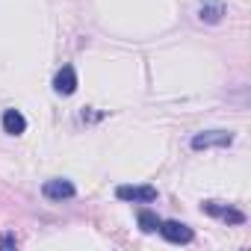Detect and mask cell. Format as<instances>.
I'll return each instance as SVG.
<instances>
[{
    "label": "cell",
    "mask_w": 251,
    "mask_h": 251,
    "mask_svg": "<svg viewBox=\"0 0 251 251\" xmlns=\"http://www.w3.org/2000/svg\"><path fill=\"white\" fill-rule=\"evenodd\" d=\"M0 245H3V248H15V245H18V239H15V236H9V233H3V236H0Z\"/></svg>",
    "instance_id": "10"
},
{
    "label": "cell",
    "mask_w": 251,
    "mask_h": 251,
    "mask_svg": "<svg viewBox=\"0 0 251 251\" xmlns=\"http://www.w3.org/2000/svg\"><path fill=\"white\" fill-rule=\"evenodd\" d=\"M201 210L207 216H216V219L227 222V225H245V213L236 210V207H227V204H219V201H204Z\"/></svg>",
    "instance_id": "2"
},
{
    "label": "cell",
    "mask_w": 251,
    "mask_h": 251,
    "mask_svg": "<svg viewBox=\"0 0 251 251\" xmlns=\"http://www.w3.org/2000/svg\"><path fill=\"white\" fill-rule=\"evenodd\" d=\"M115 198L121 201H136V204H151L157 201V189L154 186H118Z\"/></svg>",
    "instance_id": "5"
},
{
    "label": "cell",
    "mask_w": 251,
    "mask_h": 251,
    "mask_svg": "<svg viewBox=\"0 0 251 251\" xmlns=\"http://www.w3.org/2000/svg\"><path fill=\"white\" fill-rule=\"evenodd\" d=\"M53 89H56V95H74L77 92V71L71 65H62L53 77Z\"/></svg>",
    "instance_id": "6"
},
{
    "label": "cell",
    "mask_w": 251,
    "mask_h": 251,
    "mask_svg": "<svg viewBox=\"0 0 251 251\" xmlns=\"http://www.w3.org/2000/svg\"><path fill=\"white\" fill-rule=\"evenodd\" d=\"M157 230L163 233V239H169V242H175V245H186V242H192V239H195L192 227H189V225H183V222H160V227H157Z\"/></svg>",
    "instance_id": "3"
},
{
    "label": "cell",
    "mask_w": 251,
    "mask_h": 251,
    "mask_svg": "<svg viewBox=\"0 0 251 251\" xmlns=\"http://www.w3.org/2000/svg\"><path fill=\"white\" fill-rule=\"evenodd\" d=\"M225 15V3L222 0H201V6H198V18L204 24H219Z\"/></svg>",
    "instance_id": "7"
},
{
    "label": "cell",
    "mask_w": 251,
    "mask_h": 251,
    "mask_svg": "<svg viewBox=\"0 0 251 251\" xmlns=\"http://www.w3.org/2000/svg\"><path fill=\"white\" fill-rule=\"evenodd\" d=\"M192 151H207V148H227L233 145V133L230 130H204L192 136Z\"/></svg>",
    "instance_id": "1"
},
{
    "label": "cell",
    "mask_w": 251,
    "mask_h": 251,
    "mask_svg": "<svg viewBox=\"0 0 251 251\" xmlns=\"http://www.w3.org/2000/svg\"><path fill=\"white\" fill-rule=\"evenodd\" d=\"M42 195H45L48 201H68V198H74V195H77V189H74V183H71V180L56 177V180H48V183L42 186Z\"/></svg>",
    "instance_id": "4"
},
{
    "label": "cell",
    "mask_w": 251,
    "mask_h": 251,
    "mask_svg": "<svg viewBox=\"0 0 251 251\" xmlns=\"http://www.w3.org/2000/svg\"><path fill=\"white\" fill-rule=\"evenodd\" d=\"M24 130H27V118H24L18 109H6V112H3V133L21 136Z\"/></svg>",
    "instance_id": "8"
},
{
    "label": "cell",
    "mask_w": 251,
    "mask_h": 251,
    "mask_svg": "<svg viewBox=\"0 0 251 251\" xmlns=\"http://www.w3.org/2000/svg\"><path fill=\"white\" fill-rule=\"evenodd\" d=\"M136 222H139V227H142L145 233H154V230L160 227V216H157L154 210H139Z\"/></svg>",
    "instance_id": "9"
}]
</instances>
